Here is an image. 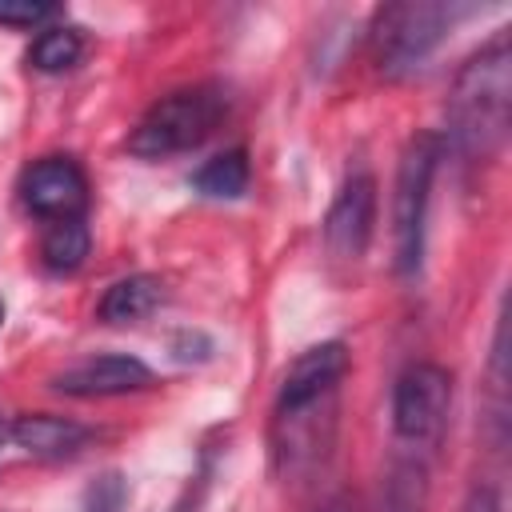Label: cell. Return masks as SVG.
<instances>
[{"label":"cell","mask_w":512,"mask_h":512,"mask_svg":"<svg viewBox=\"0 0 512 512\" xmlns=\"http://www.w3.org/2000/svg\"><path fill=\"white\" fill-rule=\"evenodd\" d=\"M376 224V180L368 172H356L336 192L328 216H324V244L336 260H360Z\"/></svg>","instance_id":"ba28073f"},{"label":"cell","mask_w":512,"mask_h":512,"mask_svg":"<svg viewBox=\"0 0 512 512\" xmlns=\"http://www.w3.org/2000/svg\"><path fill=\"white\" fill-rule=\"evenodd\" d=\"M0 320H4V300H0Z\"/></svg>","instance_id":"d6986e66"},{"label":"cell","mask_w":512,"mask_h":512,"mask_svg":"<svg viewBox=\"0 0 512 512\" xmlns=\"http://www.w3.org/2000/svg\"><path fill=\"white\" fill-rule=\"evenodd\" d=\"M20 204L56 224V220H84L88 208V176L72 156H40L20 176Z\"/></svg>","instance_id":"52a82bcc"},{"label":"cell","mask_w":512,"mask_h":512,"mask_svg":"<svg viewBox=\"0 0 512 512\" xmlns=\"http://www.w3.org/2000/svg\"><path fill=\"white\" fill-rule=\"evenodd\" d=\"M60 16V4L48 0H0V28H40Z\"/></svg>","instance_id":"2e32d148"},{"label":"cell","mask_w":512,"mask_h":512,"mask_svg":"<svg viewBox=\"0 0 512 512\" xmlns=\"http://www.w3.org/2000/svg\"><path fill=\"white\" fill-rule=\"evenodd\" d=\"M444 140L436 132H420L408 140L396 172V196H392V244H396V272L412 276L424 260V220L432 200V176L440 168Z\"/></svg>","instance_id":"277c9868"},{"label":"cell","mask_w":512,"mask_h":512,"mask_svg":"<svg viewBox=\"0 0 512 512\" xmlns=\"http://www.w3.org/2000/svg\"><path fill=\"white\" fill-rule=\"evenodd\" d=\"M464 8L456 4H440V0H400V4H384L372 20V60L380 68V76L388 80H404L412 76L444 40V32L452 28V20Z\"/></svg>","instance_id":"3957f363"},{"label":"cell","mask_w":512,"mask_h":512,"mask_svg":"<svg viewBox=\"0 0 512 512\" xmlns=\"http://www.w3.org/2000/svg\"><path fill=\"white\" fill-rule=\"evenodd\" d=\"M424 496H428L424 460H400L384 480V496L376 512H424Z\"/></svg>","instance_id":"9a60e30c"},{"label":"cell","mask_w":512,"mask_h":512,"mask_svg":"<svg viewBox=\"0 0 512 512\" xmlns=\"http://www.w3.org/2000/svg\"><path fill=\"white\" fill-rule=\"evenodd\" d=\"M84 56V32L76 24H48L28 48V64L36 72H68Z\"/></svg>","instance_id":"5bb4252c"},{"label":"cell","mask_w":512,"mask_h":512,"mask_svg":"<svg viewBox=\"0 0 512 512\" xmlns=\"http://www.w3.org/2000/svg\"><path fill=\"white\" fill-rule=\"evenodd\" d=\"M228 88L192 84L160 96L128 136V152L140 160H168L200 148L228 116Z\"/></svg>","instance_id":"7a4b0ae2"},{"label":"cell","mask_w":512,"mask_h":512,"mask_svg":"<svg viewBox=\"0 0 512 512\" xmlns=\"http://www.w3.org/2000/svg\"><path fill=\"white\" fill-rule=\"evenodd\" d=\"M464 512H500V500H496V492H492V488H476Z\"/></svg>","instance_id":"e0dca14e"},{"label":"cell","mask_w":512,"mask_h":512,"mask_svg":"<svg viewBox=\"0 0 512 512\" xmlns=\"http://www.w3.org/2000/svg\"><path fill=\"white\" fill-rule=\"evenodd\" d=\"M88 248H92V232L84 220H56L40 236V260L52 272H76L88 260Z\"/></svg>","instance_id":"4fadbf2b"},{"label":"cell","mask_w":512,"mask_h":512,"mask_svg":"<svg viewBox=\"0 0 512 512\" xmlns=\"http://www.w3.org/2000/svg\"><path fill=\"white\" fill-rule=\"evenodd\" d=\"M168 300V288L160 276H148V272H136V276H124L116 280L100 304H96V316L104 324H136L144 316H152L160 304Z\"/></svg>","instance_id":"8fae6325"},{"label":"cell","mask_w":512,"mask_h":512,"mask_svg":"<svg viewBox=\"0 0 512 512\" xmlns=\"http://www.w3.org/2000/svg\"><path fill=\"white\" fill-rule=\"evenodd\" d=\"M324 512H344V504H340V500H336V504H328V508H324Z\"/></svg>","instance_id":"ac0fdd59"},{"label":"cell","mask_w":512,"mask_h":512,"mask_svg":"<svg viewBox=\"0 0 512 512\" xmlns=\"http://www.w3.org/2000/svg\"><path fill=\"white\" fill-rule=\"evenodd\" d=\"M348 376V348L340 340H324V344H312L308 352H300L284 380H280V396H276V420L296 432L308 424V416L328 404L340 388V380Z\"/></svg>","instance_id":"5b68a950"},{"label":"cell","mask_w":512,"mask_h":512,"mask_svg":"<svg viewBox=\"0 0 512 512\" xmlns=\"http://www.w3.org/2000/svg\"><path fill=\"white\" fill-rule=\"evenodd\" d=\"M452 408V376L440 364H412L392 388V428L408 444H436Z\"/></svg>","instance_id":"8992f818"},{"label":"cell","mask_w":512,"mask_h":512,"mask_svg":"<svg viewBox=\"0 0 512 512\" xmlns=\"http://www.w3.org/2000/svg\"><path fill=\"white\" fill-rule=\"evenodd\" d=\"M12 440L16 448H24L28 456L36 460H64V456H76L84 444H88V428L68 420V416H48V412H28V416H16L12 420Z\"/></svg>","instance_id":"30bf717a"},{"label":"cell","mask_w":512,"mask_h":512,"mask_svg":"<svg viewBox=\"0 0 512 512\" xmlns=\"http://www.w3.org/2000/svg\"><path fill=\"white\" fill-rule=\"evenodd\" d=\"M248 180H252V168L244 148H228L192 172V188L208 200H236L248 192Z\"/></svg>","instance_id":"7c38bea8"},{"label":"cell","mask_w":512,"mask_h":512,"mask_svg":"<svg viewBox=\"0 0 512 512\" xmlns=\"http://www.w3.org/2000/svg\"><path fill=\"white\" fill-rule=\"evenodd\" d=\"M152 384V368L136 356H88L64 372L52 376V388L64 396H80V400H96V396H124V392H140Z\"/></svg>","instance_id":"9c48e42d"},{"label":"cell","mask_w":512,"mask_h":512,"mask_svg":"<svg viewBox=\"0 0 512 512\" xmlns=\"http://www.w3.org/2000/svg\"><path fill=\"white\" fill-rule=\"evenodd\" d=\"M512 120V52L500 32L452 80L448 148L464 160H492L508 140Z\"/></svg>","instance_id":"6da1fadb"}]
</instances>
